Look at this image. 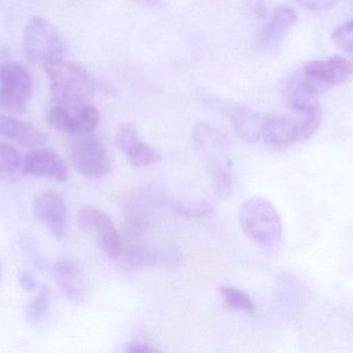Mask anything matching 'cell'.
Masks as SVG:
<instances>
[{
  "label": "cell",
  "mask_w": 353,
  "mask_h": 353,
  "mask_svg": "<svg viewBox=\"0 0 353 353\" xmlns=\"http://www.w3.org/2000/svg\"><path fill=\"white\" fill-rule=\"evenodd\" d=\"M55 105L77 110L88 105L95 93L92 75L78 62L60 59L43 64Z\"/></svg>",
  "instance_id": "6da1fadb"
},
{
  "label": "cell",
  "mask_w": 353,
  "mask_h": 353,
  "mask_svg": "<svg viewBox=\"0 0 353 353\" xmlns=\"http://www.w3.org/2000/svg\"><path fill=\"white\" fill-rule=\"evenodd\" d=\"M239 223L243 232L261 246L274 247L281 240V219L277 209L267 199H247L239 211Z\"/></svg>",
  "instance_id": "7a4b0ae2"
},
{
  "label": "cell",
  "mask_w": 353,
  "mask_h": 353,
  "mask_svg": "<svg viewBox=\"0 0 353 353\" xmlns=\"http://www.w3.org/2000/svg\"><path fill=\"white\" fill-rule=\"evenodd\" d=\"M23 52L35 64H50L63 59L65 41L55 26L41 16L31 17L23 30Z\"/></svg>",
  "instance_id": "3957f363"
},
{
  "label": "cell",
  "mask_w": 353,
  "mask_h": 353,
  "mask_svg": "<svg viewBox=\"0 0 353 353\" xmlns=\"http://www.w3.org/2000/svg\"><path fill=\"white\" fill-rule=\"evenodd\" d=\"M321 108L294 116H270L265 120L263 140L273 146H288L310 138L321 126Z\"/></svg>",
  "instance_id": "277c9868"
},
{
  "label": "cell",
  "mask_w": 353,
  "mask_h": 353,
  "mask_svg": "<svg viewBox=\"0 0 353 353\" xmlns=\"http://www.w3.org/2000/svg\"><path fill=\"white\" fill-rule=\"evenodd\" d=\"M72 167L89 178H101L112 169L111 158L103 143L92 134L76 135L68 143Z\"/></svg>",
  "instance_id": "5b68a950"
},
{
  "label": "cell",
  "mask_w": 353,
  "mask_h": 353,
  "mask_svg": "<svg viewBox=\"0 0 353 353\" xmlns=\"http://www.w3.org/2000/svg\"><path fill=\"white\" fill-rule=\"evenodd\" d=\"M32 95V79L28 70L16 61L0 64V110L10 115L26 111Z\"/></svg>",
  "instance_id": "8992f818"
},
{
  "label": "cell",
  "mask_w": 353,
  "mask_h": 353,
  "mask_svg": "<svg viewBox=\"0 0 353 353\" xmlns=\"http://www.w3.org/2000/svg\"><path fill=\"white\" fill-rule=\"evenodd\" d=\"M300 74L308 86L319 95L350 81L353 77V61L342 56L312 60L303 66Z\"/></svg>",
  "instance_id": "52a82bcc"
},
{
  "label": "cell",
  "mask_w": 353,
  "mask_h": 353,
  "mask_svg": "<svg viewBox=\"0 0 353 353\" xmlns=\"http://www.w3.org/2000/svg\"><path fill=\"white\" fill-rule=\"evenodd\" d=\"M81 229L94 238L101 252L110 259H117L122 252L119 232L109 216L89 205L81 207L78 213Z\"/></svg>",
  "instance_id": "ba28073f"
},
{
  "label": "cell",
  "mask_w": 353,
  "mask_h": 353,
  "mask_svg": "<svg viewBox=\"0 0 353 353\" xmlns=\"http://www.w3.org/2000/svg\"><path fill=\"white\" fill-rule=\"evenodd\" d=\"M35 217L46 224L54 236L64 238L68 229V213L63 199L53 192H43L32 203Z\"/></svg>",
  "instance_id": "9c48e42d"
},
{
  "label": "cell",
  "mask_w": 353,
  "mask_h": 353,
  "mask_svg": "<svg viewBox=\"0 0 353 353\" xmlns=\"http://www.w3.org/2000/svg\"><path fill=\"white\" fill-rule=\"evenodd\" d=\"M22 171L26 175L46 178L58 182H66L68 167L53 149L39 147L29 153L23 161Z\"/></svg>",
  "instance_id": "30bf717a"
},
{
  "label": "cell",
  "mask_w": 353,
  "mask_h": 353,
  "mask_svg": "<svg viewBox=\"0 0 353 353\" xmlns=\"http://www.w3.org/2000/svg\"><path fill=\"white\" fill-rule=\"evenodd\" d=\"M53 277L62 294L76 304L84 303L88 294V280L80 265L72 259H62L53 267Z\"/></svg>",
  "instance_id": "8fae6325"
},
{
  "label": "cell",
  "mask_w": 353,
  "mask_h": 353,
  "mask_svg": "<svg viewBox=\"0 0 353 353\" xmlns=\"http://www.w3.org/2000/svg\"><path fill=\"white\" fill-rule=\"evenodd\" d=\"M115 140L116 144L126 153L130 162L138 167L153 165L161 160L159 151L140 140L134 124H122L116 134Z\"/></svg>",
  "instance_id": "7c38bea8"
},
{
  "label": "cell",
  "mask_w": 353,
  "mask_h": 353,
  "mask_svg": "<svg viewBox=\"0 0 353 353\" xmlns=\"http://www.w3.org/2000/svg\"><path fill=\"white\" fill-rule=\"evenodd\" d=\"M296 20L298 16L290 6H278L259 32L257 43L265 49H275L288 37Z\"/></svg>",
  "instance_id": "4fadbf2b"
},
{
  "label": "cell",
  "mask_w": 353,
  "mask_h": 353,
  "mask_svg": "<svg viewBox=\"0 0 353 353\" xmlns=\"http://www.w3.org/2000/svg\"><path fill=\"white\" fill-rule=\"evenodd\" d=\"M0 135L28 149H39L48 143L47 136L32 124L2 114H0Z\"/></svg>",
  "instance_id": "5bb4252c"
},
{
  "label": "cell",
  "mask_w": 353,
  "mask_h": 353,
  "mask_svg": "<svg viewBox=\"0 0 353 353\" xmlns=\"http://www.w3.org/2000/svg\"><path fill=\"white\" fill-rule=\"evenodd\" d=\"M265 120L267 116L245 108H236L230 112V120L236 134L250 144L263 140Z\"/></svg>",
  "instance_id": "9a60e30c"
},
{
  "label": "cell",
  "mask_w": 353,
  "mask_h": 353,
  "mask_svg": "<svg viewBox=\"0 0 353 353\" xmlns=\"http://www.w3.org/2000/svg\"><path fill=\"white\" fill-rule=\"evenodd\" d=\"M195 144L208 155H220L228 149L225 137L207 124H199L193 131Z\"/></svg>",
  "instance_id": "2e32d148"
},
{
  "label": "cell",
  "mask_w": 353,
  "mask_h": 353,
  "mask_svg": "<svg viewBox=\"0 0 353 353\" xmlns=\"http://www.w3.org/2000/svg\"><path fill=\"white\" fill-rule=\"evenodd\" d=\"M79 109L70 110L68 108L53 104L50 107V109L48 110V124L52 128H55V130L59 131V132L76 136V135H79V133H80V128H79Z\"/></svg>",
  "instance_id": "e0dca14e"
},
{
  "label": "cell",
  "mask_w": 353,
  "mask_h": 353,
  "mask_svg": "<svg viewBox=\"0 0 353 353\" xmlns=\"http://www.w3.org/2000/svg\"><path fill=\"white\" fill-rule=\"evenodd\" d=\"M210 172H211L212 186L214 192L219 198H226L232 191V176L228 166L224 165L219 159H212L210 161Z\"/></svg>",
  "instance_id": "ac0fdd59"
},
{
  "label": "cell",
  "mask_w": 353,
  "mask_h": 353,
  "mask_svg": "<svg viewBox=\"0 0 353 353\" xmlns=\"http://www.w3.org/2000/svg\"><path fill=\"white\" fill-rule=\"evenodd\" d=\"M22 168V158L19 151L10 145L0 143V180H12Z\"/></svg>",
  "instance_id": "d6986e66"
},
{
  "label": "cell",
  "mask_w": 353,
  "mask_h": 353,
  "mask_svg": "<svg viewBox=\"0 0 353 353\" xmlns=\"http://www.w3.org/2000/svg\"><path fill=\"white\" fill-rule=\"evenodd\" d=\"M220 292L223 296L224 302L230 308L247 312H253L255 310L252 298L243 290L234 287H222Z\"/></svg>",
  "instance_id": "ffe728a7"
},
{
  "label": "cell",
  "mask_w": 353,
  "mask_h": 353,
  "mask_svg": "<svg viewBox=\"0 0 353 353\" xmlns=\"http://www.w3.org/2000/svg\"><path fill=\"white\" fill-rule=\"evenodd\" d=\"M50 304V292L43 287L32 302L27 307L26 317L28 321H39L47 314Z\"/></svg>",
  "instance_id": "44dd1931"
},
{
  "label": "cell",
  "mask_w": 353,
  "mask_h": 353,
  "mask_svg": "<svg viewBox=\"0 0 353 353\" xmlns=\"http://www.w3.org/2000/svg\"><path fill=\"white\" fill-rule=\"evenodd\" d=\"M332 39L340 50L353 56V19L338 26L332 33Z\"/></svg>",
  "instance_id": "7402d4cb"
},
{
  "label": "cell",
  "mask_w": 353,
  "mask_h": 353,
  "mask_svg": "<svg viewBox=\"0 0 353 353\" xmlns=\"http://www.w3.org/2000/svg\"><path fill=\"white\" fill-rule=\"evenodd\" d=\"M213 211L211 203L207 201H191L179 207V211L189 218H199Z\"/></svg>",
  "instance_id": "603a6c76"
},
{
  "label": "cell",
  "mask_w": 353,
  "mask_h": 353,
  "mask_svg": "<svg viewBox=\"0 0 353 353\" xmlns=\"http://www.w3.org/2000/svg\"><path fill=\"white\" fill-rule=\"evenodd\" d=\"M299 4L314 12L331 10L335 8L340 0H296Z\"/></svg>",
  "instance_id": "cb8c5ba5"
},
{
  "label": "cell",
  "mask_w": 353,
  "mask_h": 353,
  "mask_svg": "<svg viewBox=\"0 0 353 353\" xmlns=\"http://www.w3.org/2000/svg\"><path fill=\"white\" fill-rule=\"evenodd\" d=\"M126 352L130 353L157 352L159 350L146 341H134L128 344Z\"/></svg>",
  "instance_id": "d4e9b609"
},
{
  "label": "cell",
  "mask_w": 353,
  "mask_h": 353,
  "mask_svg": "<svg viewBox=\"0 0 353 353\" xmlns=\"http://www.w3.org/2000/svg\"><path fill=\"white\" fill-rule=\"evenodd\" d=\"M19 283H20L21 287L27 292H32L37 285V279H35L34 276L29 273V271H24V273L20 276Z\"/></svg>",
  "instance_id": "484cf974"
},
{
  "label": "cell",
  "mask_w": 353,
  "mask_h": 353,
  "mask_svg": "<svg viewBox=\"0 0 353 353\" xmlns=\"http://www.w3.org/2000/svg\"><path fill=\"white\" fill-rule=\"evenodd\" d=\"M249 6L253 14L259 19H263L267 15V8L263 0H249Z\"/></svg>",
  "instance_id": "4316f807"
},
{
  "label": "cell",
  "mask_w": 353,
  "mask_h": 353,
  "mask_svg": "<svg viewBox=\"0 0 353 353\" xmlns=\"http://www.w3.org/2000/svg\"><path fill=\"white\" fill-rule=\"evenodd\" d=\"M137 1L144 4V6H154V4L159 3V0H137Z\"/></svg>",
  "instance_id": "83f0119b"
},
{
  "label": "cell",
  "mask_w": 353,
  "mask_h": 353,
  "mask_svg": "<svg viewBox=\"0 0 353 353\" xmlns=\"http://www.w3.org/2000/svg\"><path fill=\"white\" fill-rule=\"evenodd\" d=\"M0 277H1V265H0Z\"/></svg>",
  "instance_id": "f1b7e54d"
}]
</instances>
